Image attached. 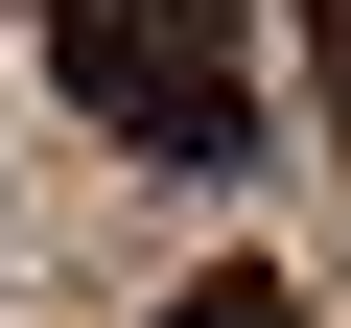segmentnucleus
Returning <instances> with one entry per match:
<instances>
[{"label":"nucleus","mask_w":351,"mask_h":328,"mask_svg":"<svg viewBox=\"0 0 351 328\" xmlns=\"http://www.w3.org/2000/svg\"><path fill=\"white\" fill-rule=\"evenodd\" d=\"M328 117H351V0H328Z\"/></svg>","instance_id":"obj_3"},{"label":"nucleus","mask_w":351,"mask_h":328,"mask_svg":"<svg viewBox=\"0 0 351 328\" xmlns=\"http://www.w3.org/2000/svg\"><path fill=\"white\" fill-rule=\"evenodd\" d=\"M164 328H304V305H281V258H211V281L164 305Z\"/></svg>","instance_id":"obj_2"},{"label":"nucleus","mask_w":351,"mask_h":328,"mask_svg":"<svg viewBox=\"0 0 351 328\" xmlns=\"http://www.w3.org/2000/svg\"><path fill=\"white\" fill-rule=\"evenodd\" d=\"M47 71L71 117H117L141 164H258V94L211 47V0H47Z\"/></svg>","instance_id":"obj_1"}]
</instances>
